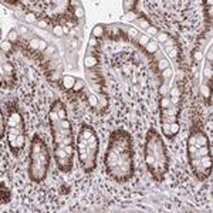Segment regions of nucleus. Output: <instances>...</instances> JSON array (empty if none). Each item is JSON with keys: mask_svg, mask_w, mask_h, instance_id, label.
Masks as SVG:
<instances>
[{"mask_svg": "<svg viewBox=\"0 0 213 213\" xmlns=\"http://www.w3.org/2000/svg\"><path fill=\"white\" fill-rule=\"evenodd\" d=\"M145 154H149L155 156V161L158 164V171H159L161 178L164 179L169 169V158H168V152H166V147H165L161 135L154 128H151L147 134Z\"/></svg>", "mask_w": 213, "mask_h": 213, "instance_id": "obj_1", "label": "nucleus"}, {"mask_svg": "<svg viewBox=\"0 0 213 213\" xmlns=\"http://www.w3.org/2000/svg\"><path fill=\"white\" fill-rule=\"evenodd\" d=\"M36 158H39L41 164H44L45 166H50V154L47 145L43 142V139L37 134L33 136L32 145H30V159H36Z\"/></svg>", "mask_w": 213, "mask_h": 213, "instance_id": "obj_2", "label": "nucleus"}, {"mask_svg": "<svg viewBox=\"0 0 213 213\" xmlns=\"http://www.w3.org/2000/svg\"><path fill=\"white\" fill-rule=\"evenodd\" d=\"M54 158H56L57 166L61 172H70L73 169V158H70L66 154L64 148L54 147Z\"/></svg>", "mask_w": 213, "mask_h": 213, "instance_id": "obj_3", "label": "nucleus"}, {"mask_svg": "<svg viewBox=\"0 0 213 213\" xmlns=\"http://www.w3.org/2000/svg\"><path fill=\"white\" fill-rule=\"evenodd\" d=\"M7 128H17L21 134H24V119L21 114L17 111V108H10L9 117H7Z\"/></svg>", "mask_w": 213, "mask_h": 213, "instance_id": "obj_4", "label": "nucleus"}, {"mask_svg": "<svg viewBox=\"0 0 213 213\" xmlns=\"http://www.w3.org/2000/svg\"><path fill=\"white\" fill-rule=\"evenodd\" d=\"M188 143H192L196 147H205V145H209V138L206 136V134L200 131V129H193L192 134L189 135V141Z\"/></svg>", "mask_w": 213, "mask_h": 213, "instance_id": "obj_5", "label": "nucleus"}, {"mask_svg": "<svg viewBox=\"0 0 213 213\" xmlns=\"http://www.w3.org/2000/svg\"><path fill=\"white\" fill-rule=\"evenodd\" d=\"M49 173V168L47 166H33L30 165L28 166V175H30V179L34 182H41L45 179Z\"/></svg>", "mask_w": 213, "mask_h": 213, "instance_id": "obj_6", "label": "nucleus"}, {"mask_svg": "<svg viewBox=\"0 0 213 213\" xmlns=\"http://www.w3.org/2000/svg\"><path fill=\"white\" fill-rule=\"evenodd\" d=\"M51 109L58 114L60 119H67V109H66V107H64V104L61 101H56V102H54V104L51 105Z\"/></svg>", "mask_w": 213, "mask_h": 213, "instance_id": "obj_7", "label": "nucleus"}, {"mask_svg": "<svg viewBox=\"0 0 213 213\" xmlns=\"http://www.w3.org/2000/svg\"><path fill=\"white\" fill-rule=\"evenodd\" d=\"M200 164H202V168L206 172V175L210 176V173H212V155L200 156Z\"/></svg>", "mask_w": 213, "mask_h": 213, "instance_id": "obj_8", "label": "nucleus"}, {"mask_svg": "<svg viewBox=\"0 0 213 213\" xmlns=\"http://www.w3.org/2000/svg\"><path fill=\"white\" fill-rule=\"evenodd\" d=\"M75 81H77V78L73 77V75H64V77L61 78V87H63L66 91H70L74 88Z\"/></svg>", "mask_w": 213, "mask_h": 213, "instance_id": "obj_9", "label": "nucleus"}, {"mask_svg": "<svg viewBox=\"0 0 213 213\" xmlns=\"http://www.w3.org/2000/svg\"><path fill=\"white\" fill-rule=\"evenodd\" d=\"M97 98H98V107H97V109H98V108H101L100 114H102V112H104L105 109H107V107H108V98H107V94H105V92H101V94H98Z\"/></svg>", "mask_w": 213, "mask_h": 213, "instance_id": "obj_10", "label": "nucleus"}, {"mask_svg": "<svg viewBox=\"0 0 213 213\" xmlns=\"http://www.w3.org/2000/svg\"><path fill=\"white\" fill-rule=\"evenodd\" d=\"M104 36H105V27H104V26H101V24H97L94 28H92V33H91V37H94V39L100 40V39H102Z\"/></svg>", "mask_w": 213, "mask_h": 213, "instance_id": "obj_11", "label": "nucleus"}, {"mask_svg": "<svg viewBox=\"0 0 213 213\" xmlns=\"http://www.w3.org/2000/svg\"><path fill=\"white\" fill-rule=\"evenodd\" d=\"M98 64V58L95 56H91V54H88V56H85L84 58V66L87 67L88 70H91V68H95Z\"/></svg>", "mask_w": 213, "mask_h": 213, "instance_id": "obj_12", "label": "nucleus"}, {"mask_svg": "<svg viewBox=\"0 0 213 213\" xmlns=\"http://www.w3.org/2000/svg\"><path fill=\"white\" fill-rule=\"evenodd\" d=\"M2 83L6 84L7 87H13L16 80H14V74H7V73H3L2 71Z\"/></svg>", "mask_w": 213, "mask_h": 213, "instance_id": "obj_13", "label": "nucleus"}, {"mask_svg": "<svg viewBox=\"0 0 213 213\" xmlns=\"http://www.w3.org/2000/svg\"><path fill=\"white\" fill-rule=\"evenodd\" d=\"M179 112V107L178 105H171L169 108H165L161 109V115L165 117H176V114Z\"/></svg>", "mask_w": 213, "mask_h": 213, "instance_id": "obj_14", "label": "nucleus"}, {"mask_svg": "<svg viewBox=\"0 0 213 213\" xmlns=\"http://www.w3.org/2000/svg\"><path fill=\"white\" fill-rule=\"evenodd\" d=\"M10 198H11L10 190H9V188L4 185V182H2V205L10 202Z\"/></svg>", "mask_w": 213, "mask_h": 213, "instance_id": "obj_15", "label": "nucleus"}, {"mask_svg": "<svg viewBox=\"0 0 213 213\" xmlns=\"http://www.w3.org/2000/svg\"><path fill=\"white\" fill-rule=\"evenodd\" d=\"M212 81H209V84H202L200 87V92H202L203 98L206 100V101H210V95H212V85H210Z\"/></svg>", "mask_w": 213, "mask_h": 213, "instance_id": "obj_16", "label": "nucleus"}, {"mask_svg": "<svg viewBox=\"0 0 213 213\" xmlns=\"http://www.w3.org/2000/svg\"><path fill=\"white\" fill-rule=\"evenodd\" d=\"M78 134H81V135L84 136L85 139H88V138H91L92 135H95V131L91 126H88V125H81V128H80V132Z\"/></svg>", "mask_w": 213, "mask_h": 213, "instance_id": "obj_17", "label": "nucleus"}, {"mask_svg": "<svg viewBox=\"0 0 213 213\" xmlns=\"http://www.w3.org/2000/svg\"><path fill=\"white\" fill-rule=\"evenodd\" d=\"M158 47H159V43L156 40H151L147 45H145V50H147L148 54H155L158 51Z\"/></svg>", "mask_w": 213, "mask_h": 213, "instance_id": "obj_18", "label": "nucleus"}, {"mask_svg": "<svg viewBox=\"0 0 213 213\" xmlns=\"http://www.w3.org/2000/svg\"><path fill=\"white\" fill-rule=\"evenodd\" d=\"M4 134H7V121L4 119L3 112L0 114V138L3 139L4 138Z\"/></svg>", "mask_w": 213, "mask_h": 213, "instance_id": "obj_19", "label": "nucleus"}, {"mask_svg": "<svg viewBox=\"0 0 213 213\" xmlns=\"http://www.w3.org/2000/svg\"><path fill=\"white\" fill-rule=\"evenodd\" d=\"M107 34L111 37V39L117 40L119 39V36H121V32H119V28L118 27H114V26H111V27L107 28Z\"/></svg>", "mask_w": 213, "mask_h": 213, "instance_id": "obj_20", "label": "nucleus"}, {"mask_svg": "<svg viewBox=\"0 0 213 213\" xmlns=\"http://www.w3.org/2000/svg\"><path fill=\"white\" fill-rule=\"evenodd\" d=\"M172 104V100L169 95H165V97H161V100H159V107H161V109H165V108H169Z\"/></svg>", "mask_w": 213, "mask_h": 213, "instance_id": "obj_21", "label": "nucleus"}, {"mask_svg": "<svg viewBox=\"0 0 213 213\" xmlns=\"http://www.w3.org/2000/svg\"><path fill=\"white\" fill-rule=\"evenodd\" d=\"M49 80L51 81V83H58V81H61V71H60V70H53V71H50Z\"/></svg>", "mask_w": 213, "mask_h": 213, "instance_id": "obj_22", "label": "nucleus"}, {"mask_svg": "<svg viewBox=\"0 0 213 213\" xmlns=\"http://www.w3.org/2000/svg\"><path fill=\"white\" fill-rule=\"evenodd\" d=\"M149 41H151V39L148 37L147 34H141V36L136 37V44L139 45V47H145V45H147Z\"/></svg>", "mask_w": 213, "mask_h": 213, "instance_id": "obj_23", "label": "nucleus"}, {"mask_svg": "<svg viewBox=\"0 0 213 213\" xmlns=\"http://www.w3.org/2000/svg\"><path fill=\"white\" fill-rule=\"evenodd\" d=\"M87 101H88V104H90L91 108H92V109H97V107H98V98H97V95L88 94Z\"/></svg>", "mask_w": 213, "mask_h": 213, "instance_id": "obj_24", "label": "nucleus"}, {"mask_svg": "<svg viewBox=\"0 0 213 213\" xmlns=\"http://www.w3.org/2000/svg\"><path fill=\"white\" fill-rule=\"evenodd\" d=\"M161 126H162V132H164V135L166 136L168 139H172V138H173V134L171 132L169 124H168V122H164V124H161Z\"/></svg>", "mask_w": 213, "mask_h": 213, "instance_id": "obj_25", "label": "nucleus"}, {"mask_svg": "<svg viewBox=\"0 0 213 213\" xmlns=\"http://www.w3.org/2000/svg\"><path fill=\"white\" fill-rule=\"evenodd\" d=\"M16 145H17L19 151H21L23 148H24V145H26V135L24 134L17 135V138H16Z\"/></svg>", "mask_w": 213, "mask_h": 213, "instance_id": "obj_26", "label": "nucleus"}, {"mask_svg": "<svg viewBox=\"0 0 213 213\" xmlns=\"http://www.w3.org/2000/svg\"><path fill=\"white\" fill-rule=\"evenodd\" d=\"M198 155L200 156H205V155H212L210 154V145H205V147H199L198 148Z\"/></svg>", "mask_w": 213, "mask_h": 213, "instance_id": "obj_27", "label": "nucleus"}, {"mask_svg": "<svg viewBox=\"0 0 213 213\" xmlns=\"http://www.w3.org/2000/svg\"><path fill=\"white\" fill-rule=\"evenodd\" d=\"M2 71L7 74H14V67L11 63H3L2 64Z\"/></svg>", "mask_w": 213, "mask_h": 213, "instance_id": "obj_28", "label": "nucleus"}, {"mask_svg": "<svg viewBox=\"0 0 213 213\" xmlns=\"http://www.w3.org/2000/svg\"><path fill=\"white\" fill-rule=\"evenodd\" d=\"M169 91H171V88H169L168 84H161V87L158 88V92H159V95H161V97L169 95Z\"/></svg>", "mask_w": 213, "mask_h": 213, "instance_id": "obj_29", "label": "nucleus"}, {"mask_svg": "<svg viewBox=\"0 0 213 213\" xmlns=\"http://www.w3.org/2000/svg\"><path fill=\"white\" fill-rule=\"evenodd\" d=\"M84 80H78L77 78V81H75V84H74V88H73V91L74 92H81V91L84 90Z\"/></svg>", "mask_w": 213, "mask_h": 213, "instance_id": "obj_30", "label": "nucleus"}, {"mask_svg": "<svg viewBox=\"0 0 213 213\" xmlns=\"http://www.w3.org/2000/svg\"><path fill=\"white\" fill-rule=\"evenodd\" d=\"M40 41L41 40L40 39H32L30 40V43H28V47H30V50H39L40 49Z\"/></svg>", "mask_w": 213, "mask_h": 213, "instance_id": "obj_31", "label": "nucleus"}, {"mask_svg": "<svg viewBox=\"0 0 213 213\" xmlns=\"http://www.w3.org/2000/svg\"><path fill=\"white\" fill-rule=\"evenodd\" d=\"M17 37H19V33H17V30H16V28L10 30V32H9V34H7V40H9L10 43H14L16 40H17Z\"/></svg>", "mask_w": 213, "mask_h": 213, "instance_id": "obj_32", "label": "nucleus"}, {"mask_svg": "<svg viewBox=\"0 0 213 213\" xmlns=\"http://www.w3.org/2000/svg\"><path fill=\"white\" fill-rule=\"evenodd\" d=\"M2 50L6 53L11 51V50H13V43H10L9 40H3V41H2Z\"/></svg>", "mask_w": 213, "mask_h": 213, "instance_id": "obj_33", "label": "nucleus"}, {"mask_svg": "<svg viewBox=\"0 0 213 213\" xmlns=\"http://www.w3.org/2000/svg\"><path fill=\"white\" fill-rule=\"evenodd\" d=\"M156 39H158L156 40L158 43H162V44H165V43L169 40V34H168V33H158Z\"/></svg>", "mask_w": 213, "mask_h": 213, "instance_id": "obj_34", "label": "nucleus"}, {"mask_svg": "<svg viewBox=\"0 0 213 213\" xmlns=\"http://www.w3.org/2000/svg\"><path fill=\"white\" fill-rule=\"evenodd\" d=\"M168 67H169V61L166 58H161L159 61H158V68H159L161 73L165 70V68H168Z\"/></svg>", "mask_w": 213, "mask_h": 213, "instance_id": "obj_35", "label": "nucleus"}, {"mask_svg": "<svg viewBox=\"0 0 213 213\" xmlns=\"http://www.w3.org/2000/svg\"><path fill=\"white\" fill-rule=\"evenodd\" d=\"M64 151H66V154L68 155V156L70 158H73L74 156V152H75V143H74V145H66V147H64Z\"/></svg>", "mask_w": 213, "mask_h": 213, "instance_id": "obj_36", "label": "nucleus"}, {"mask_svg": "<svg viewBox=\"0 0 213 213\" xmlns=\"http://www.w3.org/2000/svg\"><path fill=\"white\" fill-rule=\"evenodd\" d=\"M165 51L168 53V56L171 57L172 60H178V57H179V56H178V51H179L178 49H175V47H172V49H168V50H165Z\"/></svg>", "mask_w": 213, "mask_h": 213, "instance_id": "obj_37", "label": "nucleus"}, {"mask_svg": "<svg viewBox=\"0 0 213 213\" xmlns=\"http://www.w3.org/2000/svg\"><path fill=\"white\" fill-rule=\"evenodd\" d=\"M172 75H173V71H172L171 67H168V68H165L164 71H162V77L165 78L166 81H169L172 78Z\"/></svg>", "mask_w": 213, "mask_h": 213, "instance_id": "obj_38", "label": "nucleus"}, {"mask_svg": "<svg viewBox=\"0 0 213 213\" xmlns=\"http://www.w3.org/2000/svg\"><path fill=\"white\" fill-rule=\"evenodd\" d=\"M57 121H60L58 114H57L56 111L50 109V112H49V122H57Z\"/></svg>", "mask_w": 213, "mask_h": 213, "instance_id": "obj_39", "label": "nucleus"}, {"mask_svg": "<svg viewBox=\"0 0 213 213\" xmlns=\"http://www.w3.org/2000/svg\"><path fill=\"white\" fill-rule=\"evenodd\" d=\"M169 128H171V132L173 134V136L176 135V134L181 131V126H179V122L178 121H175V122H172V124H169Z\"/></svg>", "mask_w": 213, "mask_h": 213, "instance_id": "obj_40", "label": "nucleus"}, {"mask_svg": "<svg viewBox=\"0 0 213 213\" xmlns=\"http://www.w3.org/2000/svg\"><path fill=\"white\" fill-rule=\"evenodd\" d=\"M24 19H26V21H27V23H36V21H37V16H36L34 13H32V11L26 13Z\"/></svg>", "mask_w": 213, "mask_h": 213, "instance_id": "obj_41", "label": "nucleus"}, {"mask_svg": "<svg viewBox=\"0 0 213 213\" xmlns=\"http://www.w3.org/2000/svg\"><path fill=\"white\" fill-rule=\"evenodd\" d=\"M74 16L77 19H81V17H84V9L81 6H77L75 7V10H74Z\"/></svg>", "mask_w": 213, "mask_h": 213, "instance_id": "obj_42", "label": "nucleus"}, {"mask_svg": "<svg viewBox=\"0 0 213 213\" xmlns=\"http://www.w3.org/2000/svg\"><path fill=\"white\" fill-rule=\"evenodd\" d=\"M53 33H54V36H57V37H61V36L64 34L63 26H54V27H53Z\"/></svg>", "mask_w": 213, "mask_h": 213, "instance_id": "obj_43", "label": "nucleus"}, {"mask_svg": "<svg viewBox=\"0 0 213 213\" xmlns=\"http://www.w3.org/2000/svg\"><path fill=\"white\" fill-rule=\"evenodd\" d=\"M182 95V92H181V90H179V87H173V88H171V91H169V97H181Z\"/></svg>", "mask_w": 213, "mask_h": 213, "instance_id": "obj_44", "label": "nucleus"}, {"mask_svg": "<svg viewBox=\"0 0 213 213\" xmlns=\"http://www.w3.org/2000/svg\"><path fill=\"white\" fill-rule=\"evenodd\" d=\"M136 2H124V10L125 13H128V10H132L134 7H135Z\"/></svg>", "mask_w": 213, "mask_h": 213, "instance_id": "obj_45", "label": "nucleus"}, {"mask_svg": "<svg viewBox=\"0 0 213 213\" xmlns=\"http://www.w3.org/2000/svg\"><path fill=\"white\" fill-rule=\"evenodd\" d=\"M125 20L126 21H135V20H138V14L134 13V11H129V13H126Z\"/></svg>", "mask_w": 213, "mask_h": 213, "instance_id": "obj_46", "label": "nucleus"}, {"mask_svg": "<svg viewBox=\"0 0 213 213\" xmlns=\"http://www.w3.org/2000/svg\"><path fill=\"white\" fill-rule=\"evenodd\" d=\"M176 121V117H165V115H161V124L164 122H168V124H172Z\"/></svg>", "mask_w": 213, "mask_h": 213, "instance_id": "obj_47", "label": "nucleus"}, {"mask_svg": "<svg viewBox=\"0 0 213 213\" xmlns=\"http://www.w3.org/2000/svg\"><path fill=\"white\" fill-rule=\"evenodd\" d=\"M175 44H176V40L172 39V37H169V40L164 44V47H165V50H168V49H172V47H175Z\"/></svg>", "mask_w": 213, "mask_h": 213, "instance_id": "obj_48", "label": "nucleus"}, {"mask_svg": "<svg viewBox=\"0 0 213 213\" xmlns=\"http://www.w3.org/2000/svg\"><path fill=\"white\" fill-rule=\"evenodd\" d=\"M147 32L149 36H158V33H159V30H158V27H155V26L151 24V27L147 28Z\"/></svg>", "mask_w": 213, "mask_h": 213, "instance_id": "obj_49", "label": "nucleus"}, {"mask_svg": "<svg viewBox=\"0 0 213 213\" xmlns=\"http://www.w3.org/2000/svg\"><path fill=\"white\" fill-rule=\"evenodd\" d=\"M202 58H203V53L200 51V50H195V51H193V60H195V61H200Z\"/></svg>", "mask_w": 213, "mask_h": 213, "instance_id": "obj_50", "label": "nucleus"}, {"mask_svg": "<svg viewBox=\"0 0 213 213\" xmlns=\"http://www.w3.org/2000/svg\"><path fill=\"white\" fill-rule=\"evenodd\" d=\"M139 21V26L142 28H148V27H151V23L148 20H145V19H141V20H138Z\"/></svg>", "mask_w": 213, "mask_h": 213, "instance_id": "obj_51", "label": "nucleus"}, {"mask_svg": "<svg viewBox=\"0 0 213 213\" xmlns=\"http://www.w3.org/2000/svg\"><path fill=\"white\" fill-rule=\"evenodd\" d=\"M205 77L209 78V81H212V66L205 68Z\"/></svg>", "mask_w": 213, "mask_h": 213, "instance_id": "obj_52", "label": "nucleus"}, {"mask_svg": "<svg viewBox=\"0 0 213 213\" xmlns=\"http://www.w3.org/2000/svg\"><path fill=\"white\" fill-rule=\"evenodd\" d=\"M49 49V44H47V43L44 41V40H41V41H40V51H45V50Z\"/></svg>", "mask_w": 213, "mask_h": 213, "instance_id": "obj_53", "label": "nucleus"}, {"mask_svg": "<svg viewBox=\"0 0 213 213\" xmlns=\"http://www.w3.org/2000/svg\"><path fill=\"white\" fill-rule=\"evenodd\" d=\"M88 45H90V47H98V40L94 39V37H91V39H90V43H88Z\"/></svg>", "mask_w": 213, "mask_h": 213, "instance_id": "obj_54", "label": "nucleus"}, {"mask_svg": "<svg viewBox=\"0 0 213 213\" xmlns=\"http://www.w3.org/2000/svg\"><path fill=\"white\" fill-rule=\"evenodd\" d=\"M128 36H131V37H138V30H136V28H131V30H129L128 32Z\"/></svg>", "mask_w": 213, "mask_h": 213, "instance_id": "obj_55", "label": "nucleus"}, {"mask_svg": "<svg viewBox=\"0 0 213 213\" xmlns=\"http://www.w3.org/2000/svg\"><path fill=\"white\" fill-rule=\"evenodd\" d=\"M45 53L50 54V56H51V54H56V47H54V45H49V49L45 50Z\"/></svg>", "mask_w": 213, "mask_h": 213, "instance_id": "obj_56", "label": "nucleus"}, {"mask_svg": "<svg viewBox=\"0 0 213 213\" xmlns=\"http://www.w3.org/2000/svg\"><path fill=\"white\" fill-rule=\"evenodd\" d=\"M39 26H40V27H49V21L40 20V21H39Z\"/></svg>", "mask_w": 213, "mask_h": 213, "instance_id": "obj_57", "label": "nucleus"}, {"mask_svg": "<svg viewBox=\"0 0 213 213\" xmlns=\"http://www.w3.org/2000/svg\"><path fill=\"white\" fill-rule=\"evenodd\" d=\"M63 32L64 33H70V28H68V26H63Z\"/></svg>", "mask_w": 213, "mask_h": 213, "instance_id": "obj_58", "label": "nucleus"}, {"mask_svg": "<svg viewBox=\"0 0 213 213\" xmlns=\"http://www.w3.org/2000/svg\"><path fill=\"white\" fill-rule=\"evenodd\" d=\"M19 30H20V33H27V28L23 27V26H20V28H19Z\"/></svg>", "mask_w": 213, "mask_h": 213, "instance_id": "obj_59", "label": "nucleus"}, {"mask_svg": "<svg viewBox=\"0 0 213 213\" xmlns=\"http://www.w3.org/2000/svg\"><path fill=\"white\" fill-rule=\"evenodd\" d=\"M73 47H78V41H73Z\"/></svg>", "mask_w": 213, "mask_h": 213, "instance_id": "obj_60", "label": "nucleus"}]
</instances>
